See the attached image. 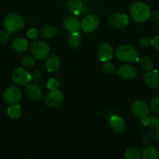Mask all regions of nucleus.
Returning a JSON list of instances; mask_svg holds the SVG:
<instances>
[{"label":"nucleus","mask_w":159,"mask_h":159,"mask_svg":"<svg viewBox=\"0 0 159 159\" xmlns=\"http://www.w3.org/2000/svg\"><path fill=\"white\" fill-rule=\"evenodd\" d=\"M151 8L142 2H134L130 7V15L133 20L137 23H144L151 17Z\"/></svg>","instance_id":"obj_1"},{"label":"nucleus","mask_w":159,"mask_h":159,"mask_svg":"<svg viewBox=\"0 0 159 159\" xmlns=\"http://www.w3.org/2000/svg\"><path fill=\"white\" fill-rule=\"evenodd\" d=\"M3 26L10 34L20 30L24 26V20L20 15L11 13L6 16L3 20Z\"/></svg>","instance_id":"obj_2"},{"label":"nucleus","mask_w":159,"mask_h":159,"mask_svg":"<svg viewBox=\"0 0 159 159\" xmlns=\"http://www.w3.org/2000/svg\"><path fill=\"white\" fill-rule=\"evenodd\" d=\"M31 54L37 60L47 58L50 53V47L45 41L41 40H34L30 45Z\"/></svg>","instance_id":"obj_3"},{"label":"nucleus","mask_w":159,"mask_h":159,"mask_svg":"<svg viewBox=\"0 0 159 159\" xmlns=\"http://www.w3.org/2000/svg\"><path fill=\"white\" fill-rule=\"evenodd\" d=\"M115 56L120 61L129 63L137 60L138 53L133 47L129 45H122L115 51Z\"/></svg>","instance_id":"obj_4"},{"label":"nucleus","mask_w":159,"mask_h":159,"mask_svg":"<svg viewBox=\"0 0 159 159\" xmlns=\"http://www.w3.org/2000/svg\"><path fill=\"white\" fill-rule=\"evenodd\" d=\"M12 79L16 85L26 86L31 81V75L23 68H17L12 73Z\"/></svg>","instance_id":"obj_5"},{"label":"nucleus","mask_w":159,"mask_h":159,"mask_svg":"<svg viewBox=\"0 0 159 159\" xmlns=\"http://www.w3.org/2000/svg\"><path fill=\"white\" fill-rule=\"evenodd\" d=\"M64 101V94L61 90H50L45 97V103L51 108H55L62 105Z\"/></svg>","instance_id":"obj_6"},{"label":"nucleus","mask_w":159,"mask_h":159,"mask_svg":"<svg viewBox=\"0 0 159 159\" xmlns=\"http://www.w3.org/2000/svg\"><path fill=\"white\" fill-rule=\"evenodd\" d=\"M108 24L115 29H123L129 23V17L123 12H114L108 19Z\"/></svg>","instance_id":"obj_7"},{"label":"nucleus","mask_w":159,"mask_h":159,"mask_svg":"<svg viewBox=\"0 0 159 159\" xmlns=\"http://www.w3.org/2000/svg\"><path fill=\"white\" fill-rule=\"evenodd\" d=\"M21 90L16 86H11L6 89L2 95L3 100L9 105L18 103L21 99Z\"/></svg>","instance_id":"obj_8"},{"label":"nucleus","mask_w":159,"mask_h":159,"mask_svg":"<svg viewBox=\"0 0 159 159\" xmlns=\"http://www.w3.org/2000/svg\"><path fill=\"white\" fill-rule=\"evenodd\" d=\"M131 111L136 117L141 119L149 114L150 109L146 102L143 100H136L131 105Z\"/></svg>","instance_id":"obj_9"},{"label":"nucleus","mask_w":159,"mask_h":159,"mask_svg":"<svg viewBox=\"0 0 159 159\" xmlns=\"http://www.w3.org/2000/svg\"><path fill=\"white\" fill-rule=\"evenodd\" d=\"M99 19L94 15H87L81 22V29L85 33H90L98 29L99 26Z\"/></svg>","instance_id":"obj_10"},{"label":"nucleus","mask_w":159,"mask_h":159,"mask_svg":"<svg viewBox=\"0 0 159 159\" xmlns=\"http://www.w3.org/2000/svg\"><path fill=\"white\" fill-rule=\"evenodd\" d=\"M62 26L64 29L69 33L79 32L81 29V22L79 19L73 16H69L65 17L62 21Z\"/></svg>","instance_id":"obj_11"},{"label":"nucleus","mask_w":159,"mask_h":159,"mask_svg":"<svg viewBox=\"0 0 159 159\" xmlns=\"http://www.w3.org/2000/svg\"><path fill=\"white\" fill-rule=\"evenodd\" d=\"M97 54L101 61H109L113 57V49L109 43H103L98 47Z\"/></svg>","instance_id":"obj_12"},{"label":"nucleus","mask_w":159,"mask_h":159,"mask_svg":"<svg viewBox=\"0 0 159 159\" xmlns=\"http://www.w3.org/2000/svg\"><path fill=\"white\" fill-rule=\"evenodd\" d=\"M26 93L28 99L33 102L40 101L43 96L41 88L37 83L28 84L26 87Z\"/></svg>","instance_id":"obj_13"},{"label":"nucleus","mask_w":159,"mask_h":159,"mask_svg":"<svg viewBox=\"0 0 159 159\" xmlns=\"http://www.w3.org/2000/svg\"><path fill=\"white\" fill-rule=\"evenodd\" d=\"M143 82L150 89H157L159 86V75L156 71L149 70L143 75Z\"/></svg>","instance_id":"obj_14"},{"label":"nucleus","mask_w":159,"mask_h":159,"mask_svg":"<svg viewBox=\"0 0 159 159\" xmlns=\"http://www.w3.org/2000/svg\"><path fill=\"white\" fill-rule=\"evenodd\" d=\"M117 75L125 80H132L137 75V70L132 65H123L117 70Z\"/></svg>","instance_id":"obj_15"},{"label":"nucleus","mask_w":159,"mask_h":159,"mask_svg":"<svg viewBox=\"0 0 159 159\" xmlns=\"http://www.w3.org/2000/svg\"><path fill=\"white\" fill-rule=\"evenodd\" d=\"M109 124L114 132L118 134L123 133L126 129V122L119 116L113 115L109 118Z\"/></svg>","instance_id":"obj_16"},{"label":"nucleus","mask_w":159,"mask_h":159,"mask_svg":"<svg viewBox=\"0 0 159 159\" xmlns=\"http://www.w3.org/2000/svg\"><path fill=\"white\" fill-rule=\"evenodd\" d=\"M61 66L60 58L55 54L48 56L45 61V68L48 72H55L59 71Z\"/></svg>","instance_id":"obj_17"},{"label":"nucleus","mask_w":159,"mask_h":159,"mask_svg":"<svg viewBox=\"0 0 159 159\" xmlns=\"http://www.w3.org/2000/svg\"><path fill=\"white\" fill-rule=\"evenodd\" d=\"M11 47L16 52L22 53L27 51L29 48V43L24 38L16 37L15 39L12 40V43H11Z\"/></svg>","instance_id":"obj_18"},{"label":"nucleus","mask_w":159,"mask_h":159,"mask_svg":"<svg viewBox=\"0 0 159 159\" xmlns=\"http://www.w3.org/2000/svg\"><path fill=\"white\" fill-rule=\"evenodd\" d=\"M141 124L147 127H151L153 130H156L159 127V117L154 115H147L140 119Z\"/></svg>","instance_id":"obj_19"},{"label":"nucleus","mask_w":159,"mask_h":159,"mask_svg":"<svg viewBox=\"0 0 159 159\" xmlns=\"http://www.w3.org/2000/svg\"><path fill=\"white\" fill-rule=\"evenodd\" d=\"M81 43H82V40H81L80 34H79V32L71 33L67 39L68 46L71 49H78L80 47Z\"/></svg>","instance_id":"obj_20"},{"label":"nucleus","mask_w":159,"mask_h":159,"mask_svg":"<svg viewBox=\"0 0 159 159\" xmlns=\"http://www.w3.org/2000/svg\"><path fill=\"white\" fill-rule=\"evenodd\" d=\"M158 157V151L154 146L147 145L143 148L142 152V158L144 159H157Z\"/></svg>","instance_id":"obj_21"},{"label":"nucleus","mask_w":159,"mask_h":159,"mask_svg":"<svg viewBox=\"0 0 159 159\" xmlns=\"http://www.w3.org/2000/svg\"><path fill=\"white\" fill-rule=\"evenodd\" d=\"M65 5L70 12H73L76 16H79L84 3L81 0H67Z\"/></svg>","instance_id":"obj_22"},{"label":"nucleus","mask_w":159,"mask_h":159,"mask_svg":"<svg viewBox=\"0 0 159 159\" xmlns=\"http://www.w3.org/2000/svg\"><path fill=\"white\" fill-rule=\"evenodd\" d=\"M56 28L51 25H46L41 29L40 35L44 39L49 40L52 39L56 35Z\"/></svg>","instance_id":"obj_23"},{"label":"nucleus","mask_w":159,"mask_h":159,"mask_svg":"<svg viewBox=\"0 0 159 159\" xmlns=\"http://www.w3.org/2000/svg\"><path fill=\"white\" fill-rule=\"evenodd\" d=\"M8 116L12 120H17L22 115V108L21 106L18 103L12 104L7 110Z\"/></svg>","instance_id":"obj_24"},{"label":"nucleus","mask_w":159,"mask_h":159,"mask_svg":"<svg viewBox=\"0 0 159 159\" xmlns=\"http://www.w3.org/2000/svg\"><path fill=\"white\" fill-rule=\"evenodd\" d=\"M124 157L126 159H141L142 155L137 149L129 148L125 152Z\"/></svg>","instance_id":"obj_25"},{"label":"nucleus","mask_w":159,"mask_h":159,"mask_svg":"<svg viewBox=\"0 0 159 159\" xmlns=\"http://www.w3.org/2000/svg\"><path fill=\"white\" fill-rule=\"evenodd\" d=\"M140 64L145 70L149 71L154 68V63H153L152 60L150 58L147 56H143L140 59Z\"/></svg>","instance_id":"obj_26"},{"label":"nucleus","mask_w":159,"mask_h":159,"mask_svg":"<svg viewBox=\"0 0 159 159\" xmlns=\"http://www.w3.org/2000/svg\"><path fill=\"white\" fill-rule=\"evenodd\" d=\"M154 138H155V134L151 130H147L143 133V136H142V142L146 145H149L154 141Z\"/></svg>","instance_id":"obj_27"},{"label":"nucleus","mask_w":159,"mask_h":159,"mask_svg":"<svg viewBox=\"0 0 159 159\" xmlns=\"http://www.w3.org/2000/svg\"><path fill=\"white\" fill-rule=\"evenodd\" d=\"M102 70L107 75H112L115 73V67L113 64L109 61H106V63L103 65Z\"/></svg>","instance_id":"obj_28"},{"label":"nucleus","mask_w":159,"mask_h":159,"mask_svg":"<svg viewBox=\"0 0 159 159\" xmlns=\"http://www.w3.org/2000/svg\"><path fill=\"white\" fill-rule=\"evenodd\" d=\"M35 59L36 58L34 56L26 55L22 60V64L26 68H31V67L34 66V64H35Z\"/></svg>","instance_id":"obj_29"},{"label":"nucleus","mask_w":159,"mask_h":159,"mask_svg":"<svg viewBox=\"0 0 159 159\" xmlns=\"http://www.w3.org/2000/svg\"><path fill=\"white\" fill-rule=\"evenodd\" d=\"M47 87L49 90L58 89L60 87V82L55 78H51L47 82Z\"/></svg>","instance_id":"obj_30"},{"label":"nucleus","mask_w":159,"mask_h":159,"mask_svg":"<svg viewBox=\"0 0 159 159\" xmlns=\"http://www.w3.org/2000/svg\"><path fill=\"white\" fill-rule=\"evenodd\" d=\"M10 33L6 30H0V44L3 45L8 42L10 37Z\"/></svg>","instance_id":"obj_31"},{"label":"nucleus","mask_w":159,"mask_h":159,"mask_svg":"<svg viewBox=\"0 0 159 159\" xmlns=\"http://www.w3.org/2000/svg\"><path fill=\"white\" fill-rule=\"evenodd\" d=\"M151 108L154 113L159 115V96H156L151 100Z\"/></svg>","instance_id":"obj_32"},{"label":"nucleus","mask_w":159,"mask_h":159,"mask_svg":"<svg viewBox=\"0 0 159 159\" xmlns=\"http://www.w3.org/2000/svg\"><path fill=\"white\" fill-rule=\"evenodd\" d=\"M44 75L40 71H34L32 75H31V81L34 82V83H40L43 80Z\"/></svg>","instance_id":"obj_33"},{"label":"nucleus","mask_w":159,"mask_h":159,"mask_svg":"<svg viewBox=\"0 0 159 159\" xmlns=\"http://www.w3.org/2000/svg\"><path fill=\"white\" fill-rule=\"evenodd\" d=\"M139 44L143 48H147L150 45H151V39L147 36L142 37L139 40Z\"/></svg>","instance_id":"obj_34"},{"label":"nucleus","mask_w":159,"mask_h":159,"mask_svg":"<svg viewBox=\"0 0 159 159\" xmlns=\"http://www.w3.org/2000/svg\"><path fill=\"white\" fill-rule=\"evenodd\" d=\"M26 36L29 39H31V40H36V39L38 37L39 33L38 31L37 30L34 28H31V29L28 30L27 32H26Z\"/></svg>","instance_id":"obj_35"},{"label":"nucleus","mask_w":159,"mask_h":159,"mask_svg":"<svg viewBox=\"0 0 159 159\" xmlns=\"http://www.w3.org/2000/svg\"><path fill=\"white\" fill-rule=\"evenodd\" d=\"M151 17L152 19V21L155 23L156 25L159 26V10L156 9L154 10L151 14Z\"/></svg>","instance_id":"obj_36"},{"label":"nucleus","mask_w":159,"mask_h":159,"mask_svg":"<svg viewBox=\"0 0 159 159\" xmlns=\"http://www.w3.org/2000/svg\"><path fill=\"white\" fill-rule=\"evenodd\" d=\"M151 45H153L154 48L159 51V35L155 36L151 39Z\"/></svg>","instance_id":"obj_37"},{"label":"nucleus","mask_w":159,"mask_h":159,"mask_svg":"<svg viewBox=\"0 0 159 159\" xmlns=\"http://www.w3.org/2000/svg\"><path fill=\"white\" fill-rule=\"evenodd\" d=\"M155 138H156V140H157V142L159 143V127L157 129H156Z\"/></svg>","instance_id":"obj_38"},{"label":"nucleus","mask_w":159,"mask_h":159,"mask_svg":"<svg viewBox=\"0 0 159 159\" xmlns=\"http://www.w3.org/2000/svg\"><path fill=\"white\" fill-rule=\"evenodd\" d=\"M81 1H88V0H81Z\"/></svg>","instance_id":"obj_39"}]
</instances>
